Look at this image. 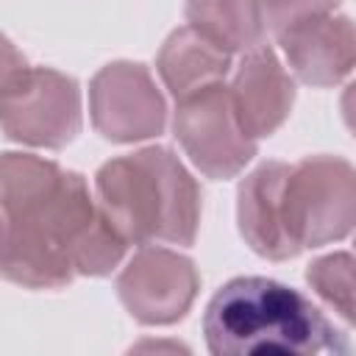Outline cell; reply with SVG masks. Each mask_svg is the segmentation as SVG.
<instances>
[{"label":"cell","mask_w":356,"mask_h":356,"mask_svg":"<svg viewBox=\"0 0 356 356\" xmlns=\"http://www.w3.org/2000/svg\"><path fill=\"white\" fill-rule=\"evenodd\" d=\"M0 209L53 239L81 275L111 273L128 245L92 203L78 172L31 153H0Z\"/></svg>","instance_id":"6da1fadb"},{"label":"cell","mask_w":356,"mask_h":356,"mask_svg":"<svg viewBox=\"0 0 356 356\" xmlns=\"http://www.w3.org/2000/svg\"><path fill=\"white\" fill-rule=\"evenodd\" d=\"M206 345L214 356H345L348 339L298 289L273 278L228 281L206 306Z\"/></svg>","instance_id":"7a4b0ae2"},{"label":"cell","mask_w":356,"mask_h":356,"mask_svg":"<svg viewBox=\"0 0 356 356\" xmlns=\"http://www.w3.org/2000/svg\"><path fill=\"white\" fill-rule=\"evenodd\" d=\"M95 128L111 142H136L161 134L167 106L150 72L134 61L103 67L89 86Z\"/></svg>","instance_id":"52a82bcc"},{"label":"cell","mask_w":356,"mask_h":356,"mask_svg":"<svg viewBox=\"0 0 356 356\" xmlns=\"http://www.w3.org/2000/svg\"><path fill=\"white\" fill-rule=\"evenodd\" d=\"M156 67L167 89L175 95V100H181L203 86L222 83L231 67V53L186 25L172 31L161 44Z\"/></svg>","instance_id":"4fadbf2b"},{"label":"cell","mask_w":356,"mask_h":356,"mask_svg":"<svg viewBox=\"0 0 356 356\" xmlns=\"http://www.w3.org/2000/svg\"><path fill=\"white\" fill-rule=\"evenodd\" d=\"M234 114L250 139L270 136L289 114L295 83L270 47H253L242 58L228 89Z\"/></svg>","instance_id":"30bf717a"},{"label":"cell","mask_w":356,"mask_h":356,"mask_svg":"<svg viewBox=\"0 0 356 356\" xmlns=\"http://www.w3.org/2000/svg\"><path fill=\"white\" fill-rule=\"evenodd\" d=\"M25 67V58H22V53L0 33V89L19 72Z\"/></svg>","instance_id":"e0dca14e"},{"label":"cell","mask_w":356,"mask_h":356,"mask_svg":"<svg viewBox=\"0 0 356 356\" xmlns=\"http://www.w3.org/2000/svg\"><path fill=\"white\" fill-rule=\"evenodd\" d=\"M186 19L228 53L253 50L264 39L259 0H186Z\"/></svg>","instance_id":"5bb4252c"},{"label":"cell","mask_w":356,"mask_h":356,"mask_svg":"<svg viewBox=\"0 0 356 356\" xmlns=\"http://www.w3.org/2000/svg\"><path fill=\"white\" fill-rule=\"evenodd\" d=\"M0 275L31 289H58L75 270L53 239L0 214Z\"/></svg>","instance_id":"7c38bea8"},{"label":"cell","mask_w":356,"mask_h":356,"mask_svg":"<svg viewBox=\"0 0 356 356\" xmlns=\"http://www.w3.org/2000/svg\"><path fill=\"white\" fill-rule=\"evenodd\" d=\"M339 0H259V11L264 19V28H270L273 33L309 19V17H320V14H331V8Z\"/></svg>","instance_id":"2e32d148"},{"label":"cell","mask_w":356,"mask_h":356,"mask_svg":"<svg viewBox=\"0 0 356 356\" xmlns=\"http://www.w3.org/2000/svg\"><path fill=\"white\" fill-rule=\"evenodd\" d=\"M284 217L298 250L348 236L356 220L353 167L337 156H312L289 167Z\"/></svg>","instance_id":"277c9868"},{"label":"cell","mask_w":356,"mask_h":356,"mask_svg":"<svg viewBox=\"0 0 356 356\" xmlns=\"http://www.w3.org/2000/svg\"><path fill=\"white\" fill-rule=\"evenodd\" d=\"M0 128L36 147L70 145L81 131L78 83L47 67H22L0 89Z\"/></svg>","instance_id":"5b68a950"},{"label":"cell","mask_w":356,"mask_h":356,"mask_svg":"<svg viewBox=\"0 0 356 356\" xmlns=\"http://www.w3.org/2000/svg\"><path fill=\"white\" fill-rule=\"evenodd\" d=\"M172 128L192 164L209 178H234L256 153V139L242 131L222 83L181 97Z\"/></svg>","instance_id":"8992f818"},{"label":"cell","mask_w":356,"mask_h":356,"mask_svg":"<svg viewBox=\"0 0 356 356\" xmlns=\"http://www.w3.org/2000/svg\"><path fill=\"white\" fill-rule=\"evenodd\" d=\"M292 72L312 86H334L353 70V25L348 17L320 14L275 33Z\"/></svg>","instance_id":"9c48e42d"},{"label":"cell","mask_w":356,"mask_h":356,"mask_svg":"<svg viewBox=\"0 0 356 356\" xmlns=\"http://www.w3.org/2000/svg\"><path fill=\"white\" fill-rule=\"evenodd\" d=\"M306 278L323 300H328L345 320H353V259L350 253H331V256L317 259L309 267Z\"/></svg>","instance_id":"9a60e30c"},{"label":"cell","mask_w":356,"mask_h":356,"mask_svg":"<svg viewBox=\"0 0 356 356\" xmlns=\"http://www.w3.org/2000/svg\"><path fill=\"white\" fill-rule=\"evenodd\" d=\"M195 264L167 248H142L117 278L125 309L145 325H170L181 320L197 295Z\"/></svg>","instance_id":"ba28073f"},{"label":"cell","mask_w":356,"mask_h":356,"mask_svg":"<svg viewBox=\"0 0 356 356\" xmlns=\"http://www.w3.org/2000/svg\"><path fill=\"white\" fill-rule=\"evenodd\" d=\"M95 186L103 217L125 242H195L200 192L167 147H145L106 161Z\"/></svg>","instance_id":"3957f363"},{"label":"cell","mask_w":356,"mask_h":356,"mask_svg":"<svg viewBox=\"0 0 356 356\" xmlns=\"http://www.w3.org/2000/svg\"><path fill=\"white\" fill-rule=\"evenodd\" d=\"M289 164L267 161L256 167L239 186V231L245 242L264 259H292L300 250L289 239L284 217V184Z\"/></svg>","instance_id":"8fae6325"}]
</instances>
